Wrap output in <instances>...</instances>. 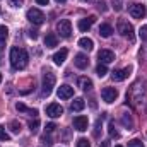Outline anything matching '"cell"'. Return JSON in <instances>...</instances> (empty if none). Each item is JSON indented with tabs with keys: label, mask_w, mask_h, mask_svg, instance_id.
<instances>
[{
	"label": "cell",
	"mask_w": 147,
	"mask_h": 147,
	"mask_svg": "<svg viewBox=\"0 0 147 147\" xmlns=\"http://www.w3.org/2000/svg\"><path fill=\"white\" fill-rule=\"evenodd\" d=\"M57 43H58V38H57L55 33H48L46 34V38H45V46L46 48H55Z\"/></svg>",
	"instance_id": "2e32d148"
},
{
	"label": "cell",
	"mask_w": 147,
	"mask_h": 147,
	"mask_svg": "<svg viewBox=\"0 0 147 147\" xmlns=\"http://www.w3.org/2000/svg\"><path fill=\"white\" fill-rule=\"evenodd\" d=\"M111 34H113V28H111L110 24H101L99 26V36L110 38Z\"/></svg>",
	"instance_id": "44dd1931"
},
{
	"label": "cell",
	"mask_w": 147,
	"mask_h": 147,
	"mask_svg": "<svg viewBox=\"0 0 147 147\" xmlns=\"http://www.w3.org/2000/svg\"><path fill=\"white\" fill-rule=\"evenodd\" d=\"M130 14H132V17H135V19H144L146 14H147L146 5H142V3H134V5H130Z\"/></svg>",
	"instance_id": "8992f818"
},
{
	"label": "cell",
	"mask_w": 147,
	"mask_h": 147,
	"mask_svg": "<svg viewBox=\"0 0 147 147\" xmlns=\"http://www.w3.org/2000/svg\"><path fill=\"white\" fill-rule=\"evenodd\" d=\"M99 147H110V140H103V142H99Z\"/></svg>",
	"instance_id": "74e56055"
},
{
	"label": "cell",
	"mask_w": 147,
	"mask_h": 147,
	"mask_svg": "<svg viewBox=\"0 0 147 147\" xmlns=\"http://www.w3.org/2000/svg\"><path fill=\"white\" fill-rule=\"evenodd\" d=\"M113 80H116V82H120V80H125L128 75H130V67H125V69H118V70H113Z\"/></svg>",
	"instance_id": "5bb4252c"
},
{
	"label": "cell",
	"mask_w": 147,
	"mask_h": 147,
	"mask_svg": "<svg viewBox=\"0 0 147 147\" xmlns=\"http://www.w3.org/2000/svg\"><path fill=\"white\" fill-rule=\"evenodd\" d=\"M67 55H69V51H67L65 48H62L60 51H57V53L53 55V62H55L57 65H62V63L65 62V58H67Z\"/></svg>",
	"instance_id": "9a60e30c"
},
{
	"label": "cell",
	"mask_w": 147,
	"mask_h": 147,
	"mask_svg": "<svg viewBox=\"0 0 147 147\" xmlns=\"http://www.w3.org/2000/svg\"><path fill=\"white\" fill-rule=\"evenodd\" d=\"M26 16H28V21L33 22V24H36V26H39V24L45 22V14H43L39 9H29Z\"/></svg>",
	"instance_id": "5b68a950"
},
{
	"label": "cell",
	"mask_w": 147,
	"mask_h": 147,
	"mask_svg": "<svg viewBox=\"0 0 147 147\" xmlns=\"http://www.w3.org/2000/svg\"><path fill=\"white\" fill-rule=\"evenodd\" d=\"M74 63H75V67H77V69L84 70V69H87V67H89V58H87V55H84V53H77V55H75Z\"/></svg>",
	"instance_id": "4fadbf2b"
},
{
	"label": "cell",
	"mask_w": 147,
	"mask_h": 147,
	"mask_svg": "<svg viewBox=\"0 0 147 147\" xmlns=\"http://www.w3.org/2000/svg\"><path fill=\"white\" fill-rule=\"evenodd\" d=\"M29 38L36 39V38H38V31H31V33H29Z\"/></svg>",
	"instance_id": "f35d334b"
},
{
	"label": "cell",
	"mask_w": 147,
	"mask_h": 147,
	"mask_svg": "<svg viewBox=\"0 0 147 147\" xmlns=\"http://www.w3.org/2000/svg\"><path fill=\"white\" fill-rule=\"evenodd\" d=\"M108 132H110V135H111V137H115V139H118V137H120V134H118V130L115 128V123H113V121H110Z\"/></svg>",
	"instance_id": "d4e9b609"
},
{
	"label": "cell",
	"mask_w": 147,
	"mask_h": 147,
	"mask_svg": "<svg viewBox=\"0 0 147 147\" xmlns=\"http://www.w3.org/2000/svg\"><path fill=\"white\" fill-rule=\"evenodd\" d=\"M101 96H103V99H105L106 103H113V101H116V98H118V91H116L115 87H105V89L101 91Z\"/></svg>",
	"instance_id": "ba28073f"
},
{
	"label": "cell",
	"mask_w": 147,
	"mask_h": 147,
	"mask_svg": "<svg viewBox=\"0 0 147 147\" xmlns=\"http://www.w3.org/2000/svg\"><path fill=\"white\" fill-rule=\"evenodd\" d=\"M87 125H89L87 116L79 115V116L74 118V128H75V130H79V132H86V130H87Z\"/></svg>",
	"instance_id": "52a82bcc"
},
{
	"label": "cell",
	"mask_w": 147,
	"mask_h": 147,
	"mask_svg": "<svg viewBox=\"0 0 147 147\" xmlns=\"http://www.w3.org/2000/svg\"><path fill=\"white\" fill-rule=\"evenodd\" d=\"M96 74H98L99 77H105V75L108 74V69H106V65H105V63H99V65L96 67Z\"/></svg>",
	"instance_id": "cb8c5ba5"
},
{
	"label": "cell",
	"mask_w": 147,
	"mask_h": 147,
	"mask_svg": "<svg viewBox=\"0 0 147 147\" xmlns=\"http://www.w3.org/2000/svg\"><path fill=\"white\" fill-rule=\"evenodd\" d=\"M99 130H101V120L96 121V130H94V135H96V137L99 135Z\"/></svg>",
	"instance_id": "e575fe53"
},
{
	"label": "cell",
	"mask_w": 147,
	"mask_h": 147,
	"mask_svg": "<svg viewBox=\"0 0 147 147\" xmlns=\"http://www.w3.org/2000/svg\"><path fill=\"white\" fill-rule=\"evenodd\" d=\"M55 82H57L55 74H51V72H45V74H43V94H46V96H48V94L53 91Z\"/></svg>",
	"instance_id": "3957f363"
},
{
	"label": "cell",
	"mask_w": 147,
	"mask_h": 147,
	"mask_svg": "<svg viewBox=\"0 0 147 147\" xmlns=\"http://www.w3.org/2000/svg\"><path fill=\"white\" fill-rule=\"evenodd\" d=\"M128 147H144V144H142L139 139H134V140L128 142Z\"/></svg>",
	"instance_id": "1f68e13d"
},
{
	"label": "cell",
	"mask_w": 147,
	"mask_h": 147,
	"mask_svg": "<svg viewBox=\"0 0 147 147\" xmlns=\"http://www.w3.org/2000/svg\"><path fill=\"white\" fill-rule=\"evenodd\" d=\"M139 36L142 41H147V26H142L140 29H139Z\"/></svg>",
	"instance_id": "f1b7e54d"
},
{
	"label": "cell",
	"mask_w": 147,
	"mask_h": 147,
	"mask_svg": "<svg viewBox=\"0 0 147 147\" xmlns=\"http://www.w3.org/2000/svg\"><path fill=\"white\" fill-rule=\"evenodd\" d=\"M121 121H123V125H125V127H127L128 130H132V127H134V121H132V118H130V116H128L127 113H125V115L121 116Z\"/></svg>",
	"instance_id": "7402d4cb"
},
{
	"label": "cell",
	"mask_w": 147,
	"mask_h": 147,
	"mask_svg": "<svg viewBox=\"0 0 147 147\" xmlns=\"http://www.w3.org/2000/svg\"><path fill=\"white\" fill-rule=\"evenodd\" d=\"M79 87H80L82 91H91V89H92V80H91L89 77H80V79H79Z\"/></svg>",
	"instance_id": "d6986e66"
},
{
	"label": "cell",
	"mask_w": 147,
	"mask_h": 147,
	"mask_svg": "<svg viewBox=\"0 0 147 147\" xmlns=\"http://www.w3.org/2000/svg\"><path fill=\"white\" fill-rule=\"evenodd\" d=\"M9 128L12 130V134H19V132H21V123H19L17 120H12L10 125H9Z\"/></svg>",
	"instance_id": "603a6c76"
},
{
	"label": "cell",
	"mask_w": 147,
	"mask_h": 147,
	"mask_svg": "<svg viewBox=\"0 0 147 147\" xmlns=\"http://www.w3.org/2000/svg\"><path fill=\"white\" fill-rule=\"evenodd\" d=\"M28 62H29V55L24 48H19V46H14L10 50V65L16 69V70H22L28 67Z\"/></svg>",
	"instance_id": "6da1fadb"
},
{
	"label": "cell",
	"mask_w": 147,
	"mask_h": 147,
	"mask_svg": "<svg viewBox=\"0 0 147 147\" xmlns=\"http://www.w3.org/2000/svg\"><path fill=\"white\" fill-rule=\"evenodd\" d=\"M116 147H121V146H116Z\"/></svg>",
	"instance_id": "7bdbcfd3"
},
{
	"label": "cell",
	"mask_w": 147,
	"mask_h": 147,
	"mask_svg": "<svg viewBox=\"0 0 147 147\" xmlns=\"http://www.w3.org/2000/svg\"><path fill=\"white\" fill-rule=\"evenodd\" d=\"M38 3H39V5H48V2H50V0H36Z\"/></svg>",
	"instance_id": "ab89813d"
},
{
	"label": "cell",
	"mask_w": 147,
	"mask_h": 147,
	"mask_svg": "<svg viewBox=\"0 0 147 147\" xmlns=\"http://www.w3.org/2000/svg\"><path fill=\"white\" fill-rule=\"evenodd\" d=\"M9 5L10 7H22L24 5V0H9Z\"/></svg>",
	"instance_id": "f546056e"
},
{
	"label": "cell",
	"mask_w": 147,
	"mask_h": 147,
	"mask_svg": "<svg viewBox=\"0 0 147 147\" xmlns=\"http://www.w3.org/2000/svg\"><path fill=\"white\" fill-rule=\"evenodd\" d=\"M115 3V10H121V0H113Z\"/></svg>",
	"instance_id": "d590c367"
},
{
	"label": "cell",
	"mask_w": 147,
	"mask_h": 147,
	"mask_svg": "<svg viewBox=\"0 0 147 147\" xmlns=\"http://www.w3.org/2000/svg\"><path fill=\"white\" fill-rule=\"evenodd\" d=\"M41 142H43V146H46V147H50L51 144H53V142H51V139H50L48 135H43V137H41Z\"/></svg>",
	"instance_id": "d6a6232c"
},
{
	"label": "cell",
	"mask_w": 147,
	"mask_h": 147,
	"mask_svg": "<svg viewBox=\"0 0 147 147\" xmlns=\"http://www.w3.org/2000/svg\"><path fill=\"white\" fill-rule=\"evenodd\" d=\"M46 115H48L50 118H58V116L63 115V108H62L60 105H57V103H51V105L46 106Z\"/></svg>",
	"instance_id": "9c48e42d"
},
{
	"label": "cell",
	"mask_w": 147,
	"mask_h": 147,
	"mask_svg": "<svg viewBox=\"0 0 147 147\" xmlns=\"http://www.w3.org/2000/svg\"><path fill=\"white\" fill-rule=\"evenodd\" d=\"M57 94H58V98H60V99H70V98L74 96V87L67 86V84H63V86H60V87H58Z\"/></svg>",
	"instance_id": "7c38bea8"
},
{
	"label": "cell",
	"mask_w": 147,
	"mask_h": 147,
	"mask_svg": "<svg viewBox=\"0 0 147 147\" xmlns=\"http://www.w3.org/2000/svg\"><path fill=\"white\" fill-rule=\"evenodd\" d=\"M0 140H3V142H7V140H10V135L7 134V130L0 125Z\"/></svg>",
	"instance_id": "484cf974"
},
{
	"label": "cell",
	"mask_w": 147,
	"mask_h": 147,
	"mask_svg": "<svg viewBox=\"0 0 147 147\" xmlns=\"http://www.w3.org/2000/svg\"><path fill=\"white\" fill-rule=\"evenodd\" d=\"M79 46H80L82 50L91 51V50L94 48V41H92L91 38H80V39H79Z\"/></svg>",
	"instance_id": "e0dca14e"
},
{
	"label": "cell",
	"mask_w": 147,
	"mask_h": 147,
	"mask_svg": "<svg viewBox=\"0 0 147 147\" xmlns=\"http://www.w3.org/2000/svg\"><path fill=\"white\" fill-rule=\"evenodd\" d=\"M84 108H86V101L82 98H75L72 101V105H70V110L72 111H82Z\"/></svg>",
	"instance_id": "ac0fdd59"
},
{
	"label": "cell",
	"mask_w": 147,
	"mask_h": 147,
	"mask_svg": "<svg viewBox=\"0 0 147 147\" xmlns=\"http://www.w3.org/2000/svg\"><path fill=\"white\" fill-rule=\"evenodd\" d=\"M9 36V29H7V26H0V41H5Z\"/></svg>",
	"instance_id": "83f0119b"
},
{
	"label": "cell",
	"mask_w": 147,
	"mask_h": 147,
	"mask_svg": "<svg viewBox=\"0 0 147 147\" xmlns=\"http://www.w3.org/2000/svg\"><path fill=\"white\" fill-rule=\"evenodd\" d=\"M77 147H91V144H89L87 139H79L77 140Z\"/></svg>",
	"instance_id": "4dcf8cb0"
},
{
	"label": "cell",
	"mask_w": 147,
	"mask_h": 147,
	"mask_svg": "<svg viewBox=\"0 0 147 147\" xmlns=\"http://www.w3.org/2000/svg\"><path fill=\"white\" fill-rule=\"evenodd\" d=\"M57 2H58V3H63V2H67V0H57Z\"/></svg>",
	"instance_id": "60d3db41"
},
{
	"label": "cell",
	"mask_w": 147,
	"mask_h": 147,
	"mask_svg": "<svg viewBox=\"0 0 147 147\" xmlns=\"http://www.w3.org/2000/svg\"><path fill=\"white\" fill-rule=\"evenodd\" d=\"M116 28H118V33H120L123 38H128L130 41L134 39V26H132L128 21H125V19H120Z\"/></svg>",
	"instance_id": "7a4b0ae2"
},
{
	"label": "cell",
	"mask_w": 147,
	"mask_h": 147,
	"mask_svg": "<svg viewBox=\"0 0 147 147\" xmlns=\"http://www.w3.org/2000/svg\"><path fill=\"white\" fill-rule=\"evenodd\" d=\"M98 58H99V63L108 65L111 62H115V53H113L111 50H101V51L98 53Z\"/></svg>",
	"instance_id": "8fae6325"
},
{
	"label": "cell",
	"mask_w": 147,
	"mask_h": 147,
	"mask_svg": "<svg viewBox=\"0 0 147 147\" xmlns=\"http://www.w3.org/2000/svg\"><path fill=\"white\" fill-rule=\"evenodd\" d=\"M57 31L60 33L62 38H70L72 36V22L69 19H62L57 22Z\"/></svg>",
	"instance_id": "277c9868"
},
{
	"label": "cell",
	"mask_w": 147,
	"mask_h": 147,
	"mask_svg": "<svg viewBox=\"0 0 147 147\" xmlns=\"http://www.w3.org/2000/svg\"><path fill=\"white\" fill-rule=\"evenodd\" d=\"M55 128H57V125H55V123H48V125H46V128H45V130H46V134H51V132H53V130H55Z\"/></svg>",
	"instance_id": "836d02e7"
},
{
	"label": "cell",
	"mask_w": 147,
	"mask_h": 147,
	"mask_svg": "<svg viewBox=\"0 0 147 147\" xmlns=\"http://www.w3.org/2000/svg\"><path fill=\"white\" fill-rule=\"evenodd\" d=\"M0 82H2V74H0Z\"/></svg>",
	"instance_id": "b9f144b4"
},
{
	"label": "cell",
	"mask_w": 147,
	"mask_h": 147,
	"mask_svg": "<svg viewBox=\"0 0 147 147\" xmlns=\"http://www.w3.org/2000/svg\"><path fill=\"white\" fill-rule=\"evenodd\" d=\"M16 110L19 111V113H28V115H31V116H34V118H36V115H38L36 110H31V108H28L24 103H17V105H16Z\"/></svg>",
	"instance_id": "ffe728a7"
},
{
	"label": "cell",
	"mask_w": 147,
	"mask_h": 147,
	"mask_svg": "<svg viewBox=\"0 0 147 147\" xmlns=\"http://www.w3.org/2000/svg\"><path fill=\"white\" fill-rule=\"evenodd\" d=\"M38 127H39V120H38V118H34V120H31V121H29V130H31V134H34V132H36Z\"/></svg>",
	"instance_id": "4316f807"
},
{
	"label": "cell",
	"mask_w": 147,
	"mask_h": 147,
	"mask_svg": "<svg viewBox=\"0 0 147 147\" xmlns=\"http://www.w3.org/2000/svg\"><path fill=\"white\" fill-rule=\"evenodd\" d=\"M98 7H99V10H103V12H105V10H106V2H99V3H98Z\"/></svg>",
	"instance_id": "8d00e7d4"
},
{
	"label": "cell",
	"mask_w": 147,
	"mask_h": 147,
	"mask_svg": "<svg viewBox=\"0 0 147 147\" xmlns=\"http://www.w3.org/2000/svg\"><path fill=\"white\" fill-rule=\"evenodd\" d=\"M96 22V16H89V17H84V19H80L79 21V29L82 31V33H87L91 28H92V24Z\"/></svg>",
	"instance_id": "30bf717a"
}]
</instances>
